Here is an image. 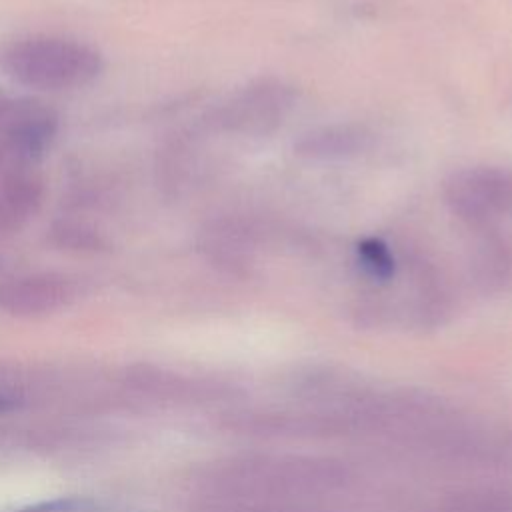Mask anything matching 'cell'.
Listing matches in <instances>:
<instances>
[{
  "mask_svg": "<svg viewBox=\"0 0 512 512\" xmlns=\"http://www.w3.org/2000/svg\"><path fill=\"white\" fill-rule=\"evenodd\" d=\"M0 66L14 82L36 90H72L94 82L104 60L84 42L62 36H28L0 50Z\"/></svg>",
  "mask_w": 512,
  "mask_h": 512,
  "instance_id": "1",
  "label": "cell"
},
{
  "mask_svg": "<svg viewBox=\"0 0 512 512\" xmlns=\"http://www.w3.org/2000/svg\"><path fill=\"white\" fill-rule=\"evenodd\" d=\"M444 198L458 220L488 232L512 214V170L500 166L458 170L448 178Z\"/></svg>",
  "mask_w": 512,
  "mask_h": 512,
  "instance_id": "2",
  "label": "cell"
},
{
  "mask_svg": "<svg viewBox=\"0 0 512 512\" xmlns=\"http://www.w3.org/2000/svg\"><path fill=\"white\" fill-rule=\"evenodd\" d=\"M294 104V92L280 80L264 78L248 84L220 112L224 128L262 136L278 128Z\"/></svg>",
  "mask_w": 512,
  "mask_h": 512,
  "instance_id": "3",
  "label": "cell"
},
{
  "mask_svg": "<svg viewBox=\"0 0 512 512\" xmlns=\"http://www.w3.org/2000/svg\"><path fill=\"white\" fill-rule=\"evenodd\" d=\"M76 298V284L62 274L38 272L0 278V312L38 318L66 308Z\"/></svg>",
  "mask_w": 512,
  "mask_h": 512,
  "instance_id": "4",
  "label": "cell"
},
{
  "mask_svg": "<svg viewBox=\"0 0 512 512\" xmlns=\"http://www.w3.org/2000/svg\"><path fill=\"white\" fill-rule=\"evenodd\" d=\"M56 130L58 118L50 108L34 100H16L0 124V144L18 160H34L52 144Z\"/></svg>",
  "mask_w": 512,
  "mask_h": 512,
  "instance_id": "5",
  "label": "cell"
},
{
  "mask_svg": "<svg viewBox=\"0 0 512 512\" xmlns=\"http://www.w3.org/2000/svg\"><path fill=\"white\" fill-rule=\"evenodd\" d=\"M200 248L214 264L238 272L252 260L256 238L246 222L238 218H220L202 232Z\"/></svg>",
  "mask_w": 512,
  "mask_h": 512,
  "instance_id": "6",
  "label": "cell"
},
{
  "mask_svg": "<svg viewBox=\"0 0 512 512\" xmlns=\"http://www.w3.org/2000/svg\"><path fill=\"white\" fill-rule=\"evenodd\" d=\"M44 200L42 180L24 170H14L0 184V234L20 230Z\"/></svg>",
  "mask_w": 512,
  "mask_h": 512,
  "instance_id": "7",
  "label": "cell"
},
{
  "mask_svg": "<svg viewBox=\"0 0 512 512\" xmlns=\"http://www.w3.org/2000/svg\"><path fill=\"white\" fill-rule=\"evenodd\" d=\"M368 144V134L360 126L336 124L324 126L304 134L294 146L300 156L316 158V160H332V158H348L364 150Z\"/></svg>",
  "mask_w": 512,
  "mask_h": 512,
  "instance_id": "8",
  "label": "cell"
},
{
  "mask_svg": "<svg viewBox=\"0 0 512 512\" xmlns=\"http://www.w3.org/2000/svg\"><path fill=\"white\" fill-rule=\"evenodd\" d=\"M472 274L476 282L484 290L500 288L512 268V258L508 246L494 234H488L484 240L478 242L472 254Z\"/></svg>",
  "mask_w": 512,
  "mask_h": 512,
  "instance_id": "9",
  "label": "cell"
},
{
  "mask_svg": "<svg viewBox=\"0 0 512 512\" xmlns=\"http://www.w3.org/2000/svg\"><path fill=\"white\" fill-rule=\"evenodd\" d=\"M48 240L54 246L70 252L96 254L108 248L106 238L96 228L82 222H70V220L54 222L48 232Z\"/></svg>",
  "mask_w": 512,
  "mask_h": 512,
  "instance_id": "10",
  "label": "cell"
},
{
  "mask_svg": "<svg viewBox=\"0 0 512 512\" xmlns=\"http://www.w3.org/2000/svg\"><path fill=\"white\" fill-rule=\"evenodd\" d=\"M444 512H512V492L496 488L458 492L444 504Z\"/></svg>",
  "mask_w": 512,
  "mask_h": 512,
  "instance_id": "11",
  "label": "cell"
},
{
  "mask_svg": "<svg viewBox=\"0 0 512 512\" xmlns=\"http://www.w3.org/2000/svg\"><path fill=\"white\" fill-rule=\"evenodd\" d=\"M356 254H358V262H360L362 270L370 278L386 282L394 276V270H396L394 254L390 252V248L380 238L360 240L358 246H356Z\"/></svg>",
  "mask_w": 512,
  "mask_h": 512,
  "instance_id": "12",
  "label": "cell"
},
{
  "mask_svg": "<svg viewBox=\"0 0 512 512\" xmlns=\"http://www.w3.org/2000/svg\"><path fill=\"white\" fill-rule=\"evenodd\" d=\"M10 512H106L100 502L86 496H60L14 508Z\"/></svg>",
  "mask_w": 512,
  "mask_h": 512,
  "instance_id": "13",
  "label": "cell"
},
{
  "mask_svg": "<svg viewBox=\"0 0 512 512\" xmlns=\"http://www.w3.org/2000/svg\"><path fill=\"white\" fill-rule=\"evenodd\" d=\"M14 102H16V100H12V98H8L6 94H2V92H0V124H2V122L6 120V116L10 114V110H12Z\"/></svg>",
  "mask_w": 512,
  "mask_h": 512,
  "instance_id": "14",
  "label": "cell"
},
{
  "mask_svg": "<svg viewBox=\"0 0 512 512\" xmlns=\"http://www.w3.org/2000/svg\"><path fill=\"white\" fill-rule=\"evenodd\" d=\"M4 154H6V152H4V148H2V144H0V162H2V158H4Z\"/></svg>",
  "mask_w": 512,
  "mask_h": 512,
  "instance_id": "15",
  "label": "cell"
}]
</instances>
